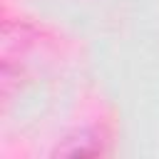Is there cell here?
Instances as JSON below:
<instances>
[{
  "label": "cell",
  "instance_id": "obj_1",
  "mask_svg": "<svg viewBox=\"0 0 159 159\" xmlns=\"http://www.w3.org/2000/svg\"><path fill=\"white\" fill-rule=\"evenodd\" d=\"M104 144H102V134L92 127H80L75 132H70L57 147H55V157H94L102 154Z\"/></svg>",
  "mask_w": 159,
  "mask_h": 159
}]
</instances>
